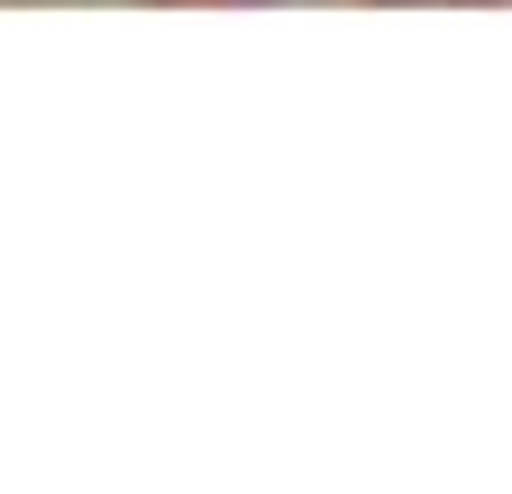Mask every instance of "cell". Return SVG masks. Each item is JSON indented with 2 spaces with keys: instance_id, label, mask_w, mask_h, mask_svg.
Listing matches in <instances>:
<instances>
[{
  "instance_id": "cell-1",
  "label": "cell",
  "mask_w": 512,
  "mask_h": 494,
  "mask_svg": "<svg viewBox=\"0 0 512 494\" xmlns=\"http://www.w3.org/2000/svg\"><path fill=\"white\" fill-rule=\"evenodd\" d=\"M394 10H485V0H394Z\"/></svg>"
}]
</instances>
